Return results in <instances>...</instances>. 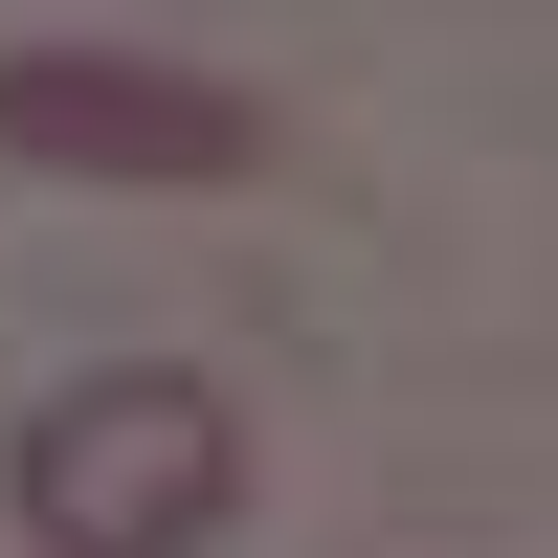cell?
<instances>
[{
    "label": "cell",
    "instance_id": "cell-1",
    "mask_svg": "<svg viewBox=\"0 0 558 558\" xmlns=\"http://www.w3.org/2000/svg\"><path fill=\"white\" fill-rule=\"evenodd\" d=\"M23 536L45 558H202L223 514H246V402L179 380V357H112V380H68L23 425Z\"/></svg>",
    "mask_w": 558,
    "mask_h": 558
},
{
    "label": "cell",
    "instance_id": "cell-2",
    "mask_svg": "<svg viewBox=\"0 0 558 558\" xmlns=\"http://www.w3.org/2000/svg\"><path fill=\"white\" fill-rule=\"evenodd\" d=\"M0 157L23 179H268V112L179 45H0Z\"/></svg>",
    "mask_w": 558,
    "mask_h": 558
}]
</instances>
